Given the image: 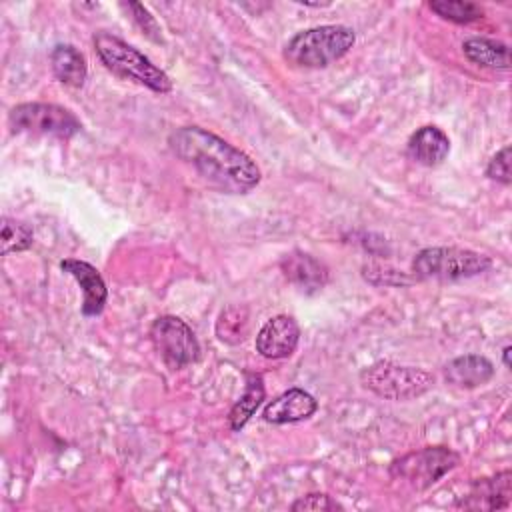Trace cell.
Wrapping results in <instances>:
<instances>
[{"label": "cell", "mask_w": 512, "mask_h": 512, "mask_svg": "<svg viewBox=\"0 0 512 512\" xmlns=\"http://www.w3.org/2000/svg\"><path fill=\"white\" fill-rule=\"evenodd\" d=\"M170 150L208 184L228 194H246L260 182L256 162L202 126H180L168 136Z\"/></svg>", "instance_id": "obj_1"}, {"label": "cell", "mask_w": 512, "mask_h": 512, "mask_svg": "<svg viewBox=\"0 0 512 512\" xmlns=\"http://www.w3.org/2000/svg\"><path fill=\"white\" fill-rule=\"evenodd\" d=\"M356 34L342 24L314 26L294 34L284 46V58L296 68H326L354 46Z\"/></svg>", "instance_id": "obj_2"}, {"label": "cell", "mask_w": 512, "mask_h": 512, "mask_svg": "<svg viewBox=\"0 0 512 512\" xmlns=\"http://www.w3.org/2000/svg\"><path fill=\"white\" fill-rule=\"evenodd\" d=\"M94 48L102 64L116 76L138 82L158 94L172 90L170 76L122 38L110 32H98L94 34Z\"/></svg>", "instance_id": "obj_3"}, {"label": "cell", "mask_w": 512, "mask_h": 512, "mask_svg": "<svg viewBox=\"0 0 512 512\" xmlns=\"http://www.w3.org/2000/svg\"><path fill=\"white\" fill-rule=\"evenodd\" d=\"M492 266L486 254L458 246H432L420 250L412 260V272L420 280L454 282L478 276Z\"/></svg>", "instance_id": "obj_4"}, {"label": "cell", "mask_w": 512, "mask_h": 512, "mask_svg": "<svg viewBox=\"0 0 512 512\" xmlns=\"http://www.w3.org/2000/svg\"><path fill=\"white\" fill-rule=\"evenodd\" d=\"M360 382L366 390L386 400H414L424 396L434 386V376L416 366H402L388 360L374 362L360 372Z\"/></svg>", "instance_id": "obj_5"}, {"label": "cell", "mask_w": 512, "mask_h": 512, "mask_svg": "<svg viewBox=\"0 0 512 512\" xmlns=\"http://www.w3.org/2000/svg\"><path fill=\"white\" fill-rule=\"evenodd\" d=\"M8 126L14 134L72 138L82 130V122L64 106L46 102L16 104L8 114Z\"/></svg>", "instance_id": "obj_6"}, {"label": "cell", "mask_w": 512, "mask_h": 512, "mask_svg": "<svg viewBox=\"0 0 512 512\" xmlns=\"http://www.w3.org/2000/svg\"><path fill=\"white\" fill-rule=\"evenodd\" d=\"M460 456L448 446H426L396 458L390 464V476L408 482L416 490H428L442 476H446Z\"/></svg>", "instance_id": "obj_7"}, {"label": "cell", "mask_w": 512, "mask_h": 512, "mask_svg": "<svg viewBox=\"0 0 512 512\" xmlns=\"http://www.w3.org/2000/svg\"><path fill=\"white\" fill-rule=\"evenodd\" d=\"M150 338L170 370H182L200 358L198 338L178 316H158L150 326Z\"/></svg>", "instance_id": "obj_8"}, {"label": "cell", "mask_w": 512, "mask_h": 512, "mask_svg": "<svg viewBox=\"0 0 512 512\" xmlns=\"http://www.w3.org/2000/svg\"><path fill=\"white\" fill-rule=\"evenodd\" d=\"M300 342V326L288 314L270 318L256 334V352L268 360H282L294 354Z\"/></svg>", "instance_id": "obj_9"}, {"label": "cell", "mask_w": 512, "mask_h": 512, "mask_svg": "<svg viewBox=\"0 0 512 512\" xmlns=\"http://www.w3.org/2000/svg\"><path fill=\"white\" fill-rule=\"evenodd\" d=\"M512 498V472L502 470L490 478H478L470 492L456 502L464 510H506Z\"/></svg>", "instance_id": "obj_10"}, {"label": "cell", "mask_w": 512, "mask_h": 512, "mask_svg": "<svg viewBox=\"0 0 512 512\" xmlns=\"http://www.w3.org/2000/svg\"><path fill=\"white\" fill-rule=\"evenodd\" d=\"M280 270L284 272L288 282H292L306 294L320 292L330 278L326 264L302 250H292L284 254L280 260Z\"/></svg>", "instance_id": "obj_11"}, {"label": "cell", "mask_w": 512, "mask_h": 512, "mask_svg": "<svg viewBox=\"0 0 512 512\" xmlns=\"http://www.w3.org/2000/svg\"><path fill=\"white\" fill-rule=\"evenodd\" d=\"M60 268L70 274L82 288L84 292V300H82V314L84 316H98L104 310V304L108 300V288L104 284V278L100 276V272L84 262V260H76V258H66L60 262Z\"/></svg>", "instance_id": "obj_12"}, {"label": "cell", "mask_w": 512, "mask_h": 512, "mask_svg": "<svg viewBox=\"0 0 512 512\" xmlns=\"http://www.w3.org/2000/svg\"><path fill=\"white\" fill-rule=\"evenodd\" d=\"M318 410V402L302 388H288L266 404L262 418L270 424H290L310 418Z\"/></svg>", "instance_id": "obj_13"}, {"label": "cell", "mask_w": 512, "mask_h": 512, "mask_svg": "<svg viewBox=\"0 0 512 512\" xmlns=\"http://www.w3.org/2000/svg\"><path fill=\"white\" fill-rule=\"evenodd\" d=\"M406 154L412 162L426 166V168H434L440 166L448 154H450V140L444 134V130H440L438 126H422L418 128L406 144Z\"/></svg>", "instance_id": "obj_14"}, {"label": "cell", "mask_w": 512, "mask_h": 512, "mask_svg": "<svg viewBox=\"0 0 512 512\" xmlns=\"http://www.w3.org/2000/svg\"><path fill=\"white\" fill-rule=\"evenodd\" d=\"M494 376V364L480 354H464L444 366V380L456 388H478Z\"/></svg>", "instance_id": "obj_15"}, {"label": "cell", "mask_w": 512, "mask_h": 512, "mask_svg": "<svg viewBox=\"0 0 512 512\" xmlns=\"http://www.w3.org/2000/svg\"><path fill=\"white\" fill-rule=\"evenodd\" d=\"M50 66L54 76L72 88H80L86 80L88 68H86V58L84 54L74 48L72 44H58L50 52Z\"/></svg>", "instance_id": "obj_16"}, {"label": "cell", "mask_w": 512, "mask_h": 512, "mask_svg": "<svg viewBox=\"0 0 512 512\" xmlns=\"http://www.w3.org/2000/svg\"><path fill=\"white\" fill-rule=\"evenodd\" d=\"M464 56L482 68L490 70H508L510 68V48L504 42L492 38H468L462 44Z\"/></svg>", "instance_id": "obj_17"}, {"label": "cell", "mask_w": 512, "mask_h": 512, "mask_svg": "<svg viewBox=\"0 0 512 512\" xmlns=\"http://www.w3.org/2000/svg\"><path fill=\"white\" fill-rule=\"evenodd\" d=\"M264 396H266V390H264L262 376L260 374H246V390L228 414V422H230V428L234 432H240L246 426V422L254 416L258 406L262 404Z\"/></svg>", "instance_id": "obj_18"}, {"label": "cell", "mask_w": 512, "mask_h": 512, "mask_svg": "<svg viewBox=\"0 0 512 512\" xmlns=\"http://www.w3.org/2000/svg\"><path fill=\"white\" fill-rule=\"evenodd\" d=\"M428 6L434 14L454 24H470L480 20L484 14L480 4L468 0H432Z\"/></svg>", "instance_id": "obj_19"}, {"label": "cell", "mask_w": 512, "mask_h": 512, "mask_svg": "<svg viewBox=\"0 0 512 512\" xmlns=\"http://www.w3.org/2000/svg\"><path fill=\"white\" fill-rule=\"evenodd\" d=\"M32 242H34V232L26 222H20L16 218H2V236H0L2 256L28 250Z\"/></svg>", "instance_id": "obj_20"}, {"label": "cell", "mask_w": 512, "mask_h": 512, "mask_svg": "<svg viewBox=\"0 0 512 512\" xmlns=\"http://www.w3.org/2000/svg\"><path fill=\"white\" fill-rule=\"evenodd\" d=\"M242 312H244V308H228L220 314V320L216 324V334L222 342L236 344V342L244 340L248 320H246V314L240 318Z\"/></svg>", "instance_id": "obj_21"}, {"label": "cell", "mask_w": 512, "mask_h": 512, "mask_svg": "<svg viewBox=\"0 0 512 512\" xmlns=\"http://www.w3.org/2000/svg\"><path fill=\"white\" fill-rule=\"evenodd\" d=\"M122 8L130 12L132 20L140 26V30H142L148 38H152L154 42H162L160 26H158V22L154 20V16L144 8V4H140V2H128V4H122Z\"/></svg>", "instance_id": "obj_22"}, {"label": "cell", "mask_w": 512, "mask_h": 512, "mask_svg": "<svg viewBox=\"0 0 512 512\" xmlns=\"http://www.w3.org/2000/svg\"><path fill=\"white\" fill-rule=\"evenodd\" d=\"M290 510H294V512H330V510H342V506L336 500H332L328 494L312 492V494L298 498L290 506Z\"/></svg>", "instance_id": "obj_23"}, {"label": "cell", "mask_w": 512, "mask_h": 512, "mask_svg": "<svg viewBox=\"0 0 512 512\" xmlns=\"http://www.w3.org/2000/svg\"><path fill=\"white\" fill-rule=\"evenodd\" d=\"M510 154H512V148L510 146H504L502 150H498L488 166H486V176L490 180H496L504 186H508L512 182V172H510Z\"/></svg>", "instance_id": "obj_24"}, {"label": "cell", "mask_w": 512, "mask_h": 512, "mask_svg": "<svg viewBox=\"0 0 512 512\" xmlns=\"http://www.w3.org/2000/svg\"><path fill=\"white\" fill-rule=\"evenodd\" d=\"M510 354H512V346H506L502 350V360H504V366L506 368H512V362H510Z\"/></svg>", "instance_id": "obj_25"}]
</instances>
